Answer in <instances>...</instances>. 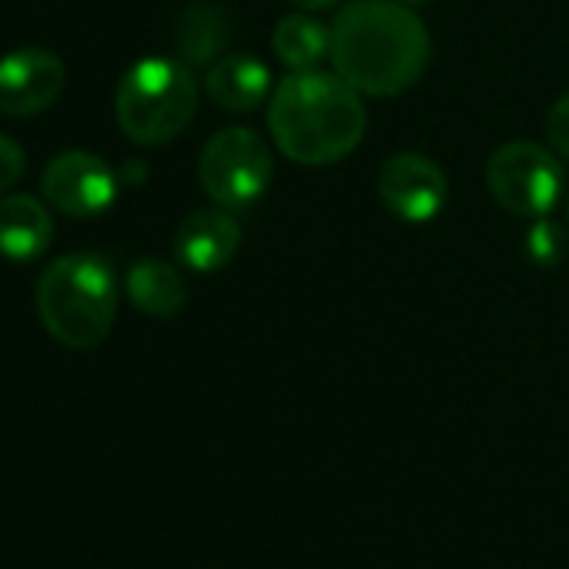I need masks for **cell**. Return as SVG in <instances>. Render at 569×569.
Returning <instances> with one entry per match:
<instances>
[{"mask_svg":"<svg viewBox=\"0 0 569 569\" xmlns=\"http://www.w3.org/2000/svg\"><path fill=\"white\" fill-rule=\"evenodd\" d=\"M432 41L416 8L399 0H352L332 24V64L359 94L396 98L419 84Z\"/></svg>","mask_w":569,"mask_h":569,"instance_id":"obj_1","label":"cell"},{"mask_svg":"<svg viewBox=\"0 0 569 569\" xmlns=\"http://www.w3.org/2000/svg\"><path fill=\"white\" fill-rule=\"evenodd\" d=\"M362 94L336 71H292L274 84L268 131L274 148L309 168L349 158L366 138Z\"/></svg>","mask_w":569,"mask_h":569,"instance_id":"obj_2","label":"cell"},{"mask_svg":"<svg viewBox=\"0 0 569 569\" xmlns=\"http://www.w3.org/2000/svg\"><path fill=\"white\" fill-rule=\"evenodd\" d=\"M38 316L51 339L68 349H98L118 316V278L108 258L74 251L44 268L38 278Z\"/></svg>","mask_w":569,"mask_h":569,"instance_id":"obj_3","label":"cell"},{"mask_svg":"<svg viewBox=\"0 0 569 569\" xmlns=\"http://www.w3.org/2000/svg\"><path fill=\"white\" fill-rule=\"evenodd\" d=\"M198 111V81L181 58H144L131 64L114 94L121 131L134 144L174 141Z\"/></svg>","mask_w":569,"mask_h":569,"instance_id":"obj_4","label":"cell"},{"mask_svg":"<svg viewBox=\"0 0 569 569\" xmlns=\"http://www.w3.org/2000/svg\"><path fill=\"white\" fill-rule=\"evenodd\" d=\"M486 188L516 218H546L562 201L566 171L559 154L536 141H509L486 161Z\"/></svg>","mask_w":569,"mask_h":569,"instance_id":"obj_5","label":"cell"},{"mask_svg":"<svg viewBox=\"0 0 569 569\" xmlns=\"http://www.w3.org/2000/svg\"><path fill=\"white\" fill-rule=\"evenodd\" d=\"M198 178L214 204L228 211L251 208L274 178L271 148L251 128H224L201 148Z\"/></svg>","mask_w":569,"mask_h":569,"instance_id":"obj_6","label":"cell"},{"mask_svg":"<svg viewBox=\"0 0 569 569\" xmlns=\"http://www.w3.org/2000/svg\"><path fill=\"white\" fill-rule=\"evenodd\" d=\"M382 204L406 224H426L439 218L449 198V181L442 168L416 151L392 154L376 178Z\"/></svg>","mask_w":569,"mask_h":569,"instance_id":"obj_7","label":"cell"},{"mask_svg":"<svg viewBox=\"0 0 569 569\" xmlns=\"http://www.w3.org/2000/svg\"><path fill=\"white\" fill-rule=\"evenodd\" d=\"M44 198L71 218H98L118 198V178L91 151H64L41 174Z\"/></svg>","mask_w":569,"mask_h":569,"instance_id":"obj_8","label":"cell"},{"mask_svg":"<svg viewBox=\"0 0 569 569\" xmlns=\"http://www.w3.org/2000/svg\"><path fill=\"white\" fill-rule=\"evenodd\" d=\"M64 64L54 51L21 48L0 58V114L31 118L48 111L64 91Z\"/></svg>","mask_w":569,"mask_h":569,"instance_id":"obj_9","label":"cell"},{"mask_svg":"<svg viewBox=\"0 0 569 569\" xmlns=\"http://www.w3.org/2000/svg\"><path fill=\"white\" fill-rule=\"evenodd\" d=\"M241 248V224L234 211L214 204L191 211L174 231V254L188 271L214 274L221 271Z\"/></svg>","mask_w":569,"mask_h":569,"instance_id":"obj_10","label":"cell"},{"mask_svg":"<svg viewBox=\"0 0 569 569\" xmlns=\"http://www.w3.org/2000/svg\"><path fill=\"white\" fill-rule=\"evenodd\" d=\"M204 94L224 114L258 111L271 94V71L254 54H221L204 74Z\"/></svg>","mask_w":569,"mask_h":569,"instance_id":"obj_11","label":"cell"},{"mask_svg":"<svg viewBox=\"0 0 569 569\" xmlns=\"http://www.w3.org/2000/svg\"><path fill=\"white\" fill-rule=\"evenodd\" d=\"M231 38V24L221 4L214 0H191V4L178 14L174 24V48L178 58L194 71V68H211Z\"/></svg>","mask_w":569,"mask_h":569,"instance_id":"obj_12","label":"cell"},{"mask_svg":"<svg viewBox=\"0 0 569 569\" xmlns=\"http://www.w3.org/2000/svg\"><path fill=\"white\" fill-rule=\"evenodd\" d=\"M54 238V221L48 208L31 194L0 198V254L14 261H31L44 254Z\"/></svg>","mask_w":569,"mask_h":569,"instance_id":"obj_13","label":"cell"},{"mask_svg":"<svg viewBox=\"0 0 569 569\" xmlns=\"http://www.w3.org/2000/svg\"><path fill=\"white\" fill-rule=\"evenodd\" d=\"M124 292H128L134 309H141L144 316H154V319H171L188 302V289H184L181 271L161 258L134 261L128 268V278H124Z\"/></svg>","mask_w":569,"mask_h":569,"instance_id":"obj_14","label":"cell"},{"mask_svg":"<svg viewBox=\"0 0 569 569\" xmlns=\"http://www.w3.org/2000/svg\"><path fill=\"white\" fill-rule=\"evenodd\" d=\"M271 51L289 71H319L332 58V28L309 11H296L274 24Z\"/></svg>","mask_w":569,"mask_h":569,"instance_id":"obj_15","label":"cell"},{"mask_svg":"<svg viewBox=\"0 0 569 569\" xmlns=\"http://www.w3.org/2000/svg\"><path fill=\"white\" fill-rule=\"evenodd\" d=\"M526 251H529V258H532L536 264L552 268V264H559V261L566 258V251H569V234H566L562 224L549 221V214H546V218H532V228H529V234H526Z\"/></svg>","mask_w":569,"mask_h":569,"instance_id":"obj_16","label":"cell"},{"mask_svg":"<svg viewBox=\"0 0 569 569\" xmlns=\"http://www.w3.org/2000/svg\"><path fill=\"white\" fill-rule=\"evenodd\" d=\"M546 141L559 158L569 161V91L546 114Z\"/></svg>","mask_w":569,"mask_h":569,"instance_id":"obj_17","label":"cell"},{"mask_svg":"<svg viewBox=\"0 0 569 569\" xmlns=\"http://www.w3.org/2000/svg\"><path fill=\"white\" fill-rule=\"evenodd\" d=\"M24 174V148L11 141L8 134H0V194L11 191Z\"/></svg>","mask_w":569,"mask_h":569,"instance_id":"obj_18","label":"cell"},{"mask_svg":"<svg viewBox=\"0 0 569 569\" xmlns=\"http://www.w3.org/2000/svg\"><path fill=\"white\" fill-rule=\"evenodd\" d=\"M296 11H309V14H322V11H332L342 0H289Z\"/></svg>","mask_w":569,"mask_h":569,"instance_id":"obj_19","label":"cell"},{"mask_svg":"<svg viewBox=\"0 0 569 569\" xmlns=\"http://www.w3.org/2000/svg\"><path fill=\"white\" fill-rule=\"evenodd\" d=\"M399 4H406V8H422V4H432V0H399Z\"/></svg>","mask_w":569,"mask_h":569,"instance_id":"obj_20","label":"cell"},{"mask_svg":"<svg viewBox=\"0 0 569 569\" xmlns=\"http://www.w3.org/2000/svg\"><path fill=\"white\" fill-rule=\"evenodd\" d=\"M566 221H569V198H566Z\"/></svg>","mask_w":569,"mask_h":569,"instance_id":"obj_21","label":"cell"}]
</instances>
